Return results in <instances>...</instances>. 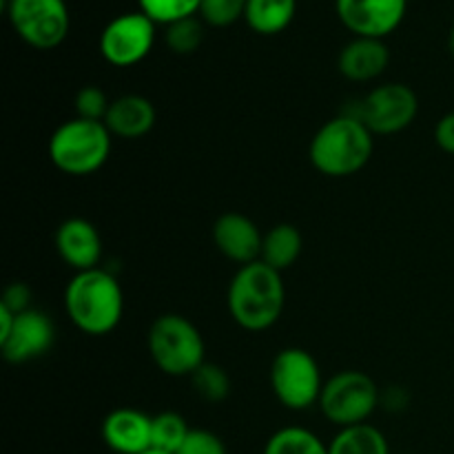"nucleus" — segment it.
<instances>
[{"instance_id":"1","label":"nucleus","mask_w":454,"mask_h":454,"mask_svg":"<svg viewBox=\"0 0 454 454\" xmlns=\"http://www.w3.org/2000/svg\"><path fill=\"white\" fill-rule=\"evenodd\" d=\"M229 313L239 328L248 333L269 331L282 317L286 288L282 273L262 260L239 266L229 284Z\"/></svg>"},{"instance_id":"2","label":"nucleus","mask_w":454,"mask_h":454,"mask_svg":"<svg viewBox=\"0 0 454 454\" xmlns=\"http://www.w3.org/2000/svg\"><path fill=\"white\" fill-rule=\"evenodd\" d=\"M65 310L84 335H109L118 328L124 313L122 286L105 269L75 273L65 288Z\"/></svg>"},{"instance_id":"3","label":"nucleus","mask_w":454,"mask_h":454,"mask_svg":"<svg viewBox=\"0 0 454 454\" xmlns=\"http://www.w3.org/2000/svg\"><path fill=\"white\" fill-rule=\"evenodd\" d=\"M375 136L353 114L328 120L313 136L309 146L310 164L326 177H348L362 171L372 158Z\"/></svg>"},{"instance_id":"4","label":"nucleus","mask_w":454,"mask_h":454,"mask_svg":"<svg viewBox=\"0 0 454 454\" xmlns=\"http://www.w3.org/2000/svg\"><path fill=\"white\" fill-rule=\"evenodd\" d=\"M111 131L105 122L71 118L49 137V160L67 176H91L100 171L111 155Z\"/></svg>"},{"instance_id":"5","label":"nucleus","mask_w":454,"mask_h":454,"mask_svg":"<svg viewBox=\"0 0 454 454\" xmlns=\"http://www.w3.org/2000/svg\"><path fill=\"white\" fill-rule=\"evenodd\" d=\"M146 346L155 366L168 377H191L202 366L207 353L200 328L177 313L153 319Z\"/></svg>"},{"instance_id":"6","label":"nucleus","mask_w":454,"mask_h":454,"mask_svg":"<svg viewBox=\"0 0 454 454\" xmlns=\"http://www.w3.org/2000/svg\"><path fill=\"white\" fill-rule=\"evenodd\" d=\"M270 388L288 411H309L319 403L324 390L322 368L304 348H282L270 364Z\"/></svg>"},{"instance_id":"7","label":"nucleus","mask_w":454,"mask_h":454,"mask_svg":"<svg viewBox=\"0 0 454 454\" xmlns=\"http://www.w3.org/2000/svg\"><path fill=\"white\" fill-rule=\"evenodd\" d=\"M4 13L18 38L38 51L60 47L69 35L67 0H4Z\"/></svg>"},{"instance_id":"8","label":"nucleus","mask_w":454,"mask_h":454,"mask_svg":"<svg viewBox=\"0 0 454 454\" xmlns=\"http://www.w3.org/2000/svg\"><path fill=\"white\" fill-rule=\"evenodd\" d=\"M380 403L375 380L362 371H341L324 384L319 408L331 424L340 428L366 424Z\"/></svg>"},{"instance_id":"9","label":"nucleus","mask_w":454,"mask_h":454,"mask_svg":"<svg viewBox=\"0 0 454 454\" xmlns=\"http://www.w3.org/2000/svg\"><path fill=\"white\" fill-rule=\"evenodd\" d=\"M155 22L137 12L120 13L105 25L98 40L100 56L109 65L127 69L145 60L155 44Z\"/></svg>"},{"instance_id":"10","label":"nucleus","mask_w":454,"mask_h":454,"mask_svg":"<svg viewBox=\"0 0 454 454\" xmlns=\"http://www.w3.org/2000/svg\"><path fill=\"white\" fill-rule=\"evenodd\" d=\"M417 111V93L408 84L388 82L372 89L364 100H359L353 115L371 129L372 136H395L415 122Z\"/></svg>"},{"instance_id":"11","label":"nucleus","mask_w":454,"mask_h":454,"mask_svg":"<svg viewBox=\"0 0 454 454\" xmlns=\"http://www.w3.org/2000/svg\"><path fill=\"white\" fill-rule=\"evenodd\" d=\"M335 12L355 38L384 40L406 18L408 0H335Z\"/></svg>"},{"instance_id":"12","label":"nucleus","mask_w":454,"mask_h":454,"mask_svg":"<svg viewBox=\"0 0 454 454\" xmlns=\"http://www.w3.org/2000/svg\"><path fill=\"white\" fill-rule=\"evenodd\" d=\"M56 341V326L47 313L27 309L16 315L12 333L0 340V353L9 364H27L43 357Z\"/></svg>"},{"instance_id":"13","label":"nucleus","mask_w":454,"mask_h":454,"mask_svg":"<svg viewBox=\"0 0 454 454\" xmlns=\"http://www.w3.org/2000/svg\"><path fill=\"white\" fill-rule=\"evenodd\" d=\"M213 242L226 260L247 266L260 260L264 235L251 217L229 211L222 213L213 224Z\"/></svg>"},{"instance_id":"14","label":"nucleus","mask_w":454,"mask_h":454,"mask_svg":"<svg viewBox=\"0 0 454 454\" xmlns=\"http://www.w3.org/2000/svg\"><path fill=\"white\" fill-rule=\"evenodd\" d=\"M56 248L60 260L75 273L100 269L102 239L96 226L82 217H69L56 231Z\"/></svg>"},{"instance_id":"15","label":"nucleus","mask_w":454,"mask_h":454,"mask_svg":"<svg viewBox=\"0 0 454 454\" xmlns=\"http://www.w3.org/2000/svg\"><path fill=\"white\" fill-rule=\"evenodd\" d=\"M153 417L137 408H115L102 421V442L115 454H142L151 450Z\"/></svg>"},{"instance_id":"16","label":"nucleus","mask_w":454,"mask_h":454,"mask_svg":"<svg viewBox=\"0 0 454 454\" xmlns=\"http://www.w3.org/2000/svg\"><path fill=\"white\" fill-rule=\"evenodd\" d=\"M390 62V49L384 40L353 38L337 58V69L350 82H371L380 78Z\"/></svg>"},{"instance_id":"17","label":"nucleus","mask_w":454,"mask_h":454,"mask_svg":"<svg viewBox=\"0 0 454 454\" xmlns=\"http://www.w3.org/2000/svg\"><path fill=\"white\" fill-rule=\"evenodd\" d=\"M155 120H158V114L149 98L127 93L111 100L105 124L111 136L122 137V140H137L155 127Z\"/></svg>"},{"instance_id":"18","label":"nucleus","mask_w":454,"mask_h":454,"mask_svg":"<svg viewBox=\"0 0 454 454\" xmlns=\"http://www.w3.org/2000/svg\"><path fill=\"white\" fill-rule=\"evenodd\" d=\"M301 248H304V238H301L300 229L282 222V224H275L273 229H269V233H264L260 260L269 264L270 269L284 273L300 260Z\"/></svg>"},{"instance_id":"19","label":"nucleus","mask_w":454,"mask_h":454,"mask_svg":"<svg viewBox=\"0 0 454 454\" xmlns=\"http://www.w3.org/2000/svg\"><path fill=\"white\" fill-rule=\"evenodd\" d=\"M297 0H248L244 20L255 34L278 35L291 27Z\"/></svg>"},{"instance_id":"20","label":"nucleus","mask_w":454,"mask_h":454,"mask_svg":"<svg viewBox=\"0 0 454 454\" xmlns=\"http://www.w3.org/2000/svg\"><path fill=\"white\" fill-rule=\"evenodd\" d=\"M331 454H390L388 439L380 428L371 424L340 428V433L328 443Z\"/></svg>"},{"instance_id":"21","label":"nucleus","mask_w":454,"mask_h":454,"mask_svg":"<svg viewBox=\"0 0 454 454\" xmlns=\"http://www.w3.org/2000/svg\"><path fill=\"white\" fill-rule=\"evenodd\" d=\"M262 454H331L328 446L310 430L288 426L270 434Z\"/></svg>"},{"instance_id":"22","label":"nucleus","mask_w":454,"mask_h":454,"mask_svg":"<svg viewBox=\"0 0 454 454\" xmlns=\"http://www.w3.org/2000/svg\"><path fill=\"white\" fill-rule=\"evenodd\" d=\"M191 428L180 412L164 411L153 417L151 426V450H160L167 454H177L184 446Z\"/></svg>"},{"instance_id":"23","label":"nucleus","mask_w":454,"mask_h":454,"mask_svg":"<svg viewBox=\"0 0 454 454\" xmlns=\"http://www.w3.org/2000/svg\"><path fill=\"white\" fill-rule=\"evenodd\" d=\"M191 384L193 390L208 403H220L224 402L231 395V377L226 371L217 364L204 362L198 371L191 375Z\"/></svg>"},{"instance_id":"24","label":"nucleus","mask_w":454,"mask_h":454,"mask_svg":"<svg viewBox=\"0 0 454 454\" xmlns=\"http://www.w3.org/2000/svg\"><path fill=\"white\" fill-rule=\"evenodd\" d=\"M202 0H137V7L145 16H149L155 25H173L184 18H193L200 13Z\"/></svg>"},{"instance_id":"25","label":"nucleus","mask_w":454,"mask_h":454,"mask_svg":"<svg viewBox=\"0 0 454 454\" xmlns=\"http://www.w3.org/2000/svg\"><path fill=\"white\" fill-rule=\"evenodd\" d=\"M204 40V22L200 18H184L164 27V43L177 56H189L200 49Z\"/></svg>"},{"instance_id":"26","label":"nucleus","mask_w":454,"mask_h":454,"mask_svg":"<svg viewBox=\"0 0 454 454\" xmlns=\"http://www.w3.org/2000/svg\"><path fill=\"white\" fill-rule=\"evenodd\" d=\"M248 0H202L200 3V20L215 29L235 25L247 13Z\"/></svg>"},{"instance_id":"27","label":"nucleus","mask_w":454,"mask_h":454,"mask_svg":"<svg viewBox=\"0 0 454 454\" xmlns=\"http://www.w3.org/2000/svg\"><path fill=\"white\" fill-rule=\"evenodd\" d=\"M109 106H111L109 96H106L100 87H96V84L82 87L78 93H75V115H78V118L105 122Z\"/></svg>"},{"instance_id":"28","label":"nucleus","mask_w":454,"mask_h":454,"mask_svg":"<svg viewBox=\"0 0 454 454\" xmlns=\"http://www.w3.org/2000/svg\"><path fill=\"white\" fill-rule=\"evenodd\" d=\"M177 454H226V446L215 433H211V430L195 428L191 430L184 446L180 448Z\"/></svg>"},{"instance_id":"29","label":"nucleus","mask_w":454,"mask_h":454,"mask_svg":"<svg viewBox=\"0 0 454 454\" xmlns=\"http://www.w3.org/2000/svg\"><path fill=\"white\" fill-rule=\"evenodd\" d=\"M29 300H31L29 286H27V284H22V282H13V284H9L7 288H4L0 304L7 306L12 313L18 315V313H22V310L31 309Z\"/></svg>"},{"instance_id":"30","label":"nucleus","mask_w":454,"mask_h":454,"mask_svg":"<svg viewBox=\"0 0 454 454\" xmlns=\"http://www.w3.org/2000/svg\"><path fill=\"white\" fill-rule=\"evenodd\" d=\"M434 142L442 151L454 155V111L446 114L434 127Z\"/></svg>"},{"instance_id":"31","label":"nucleus","mask_w":454,"mask_h":454,"mask_svg":"<svg viewBox=\"0 0 454 454\" xmlns=\"http://www.w3.org/2000/svg\"><path fill=\"white\" fill-rule=\"evenodd\" d=\"M448 49H450V53L454 56V27L450 29V35H448Z\"/></svg>"},{"instance_id":"32","label":"nucleus","mask_w":454,"mask_h":454,"mask_svg":"<svg viewBox=\"0 0 454 454\" xmlns=\"http://www.w3.org/2000/svg\"><path fill=\"white\" fill-rule=\"evenodd\" d=\"M142 454H167V452H160V450H146V452H142Z\"/></svg>"}]
</instances>
